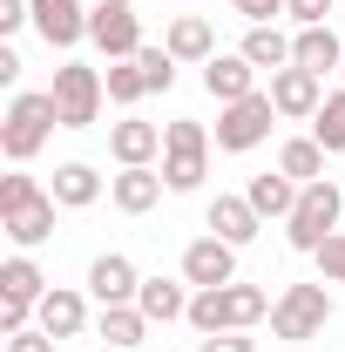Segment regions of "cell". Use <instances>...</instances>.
<instances>
[{
    "label": "cell",
    "instance_id": "obj_24",
    "mask_svg": "<svg viewBox=\"0 0 345 352\" xmlns=\"http://www.w3.org/2000/svg\"><path fill=\"white\" fill-rule=\"evenodd\" d=\"M237 54H244V61H251L258 75H278V68H291V34H285L278 21H271V28H251Z\"/></svg>",
    "mask_w": 345,
    "mask_h": 352
},
{
    "label": "cell",
    "instance_id": "obj_20",
    "mask_svg": "<svg viewBox=\"0 0 345 352\" xmlns=\"http://www.w3.org/2000/svg\"><path fill=\"white\" fill-rule=\"evenodd\" d=\"M258 230H264V217L251 210V197H216V204H210V237H223V244L244 251Z\"/></svg>",
    "mask_w": 345,
    "mask_h": 352
},
{
    "label": "cell",
    "instance_id": "obj_16",
    "mask_svg": "<svg viewBox=\"0 0 345 352\" xmlns=\"http://www.w3.org/2000/svg\"><path fill=\"white\" fill-rule=\"evenodd\" d=\"M203 88H210L216 109L223 102H244V95H258V68L244 54H216V61H203Z\"/></svg>",
    "mask_w": 345,
    "mask_h": 352
},
{
    "label": "cell",
    "instance_id": "obj_41",
    "mask_svg": "<svg viewBox=\"0 0 345 352\" xmlns=\"http://www.w3.org/2000/svg\"><path fill=\"white\" fill-rule=\"evenodd\" d=\"M339 7H345V0H339Z\"/></svg>",
    "mask_w": 345,
    "mask_h": 352
},
{
    "label": "cell",
    "instance_id": "obj_28",
    "mask_svg": "<svg viewBox=\"0 0 345 352\" xmlns=\"http://www.w3.org/2000/svg\"><path fill=\"white\" fill-rule=\"evenodd\" d=\"M311 135L325 142V156H339V149H345V88H339V95H325V109L311 116Z\"/></svg>",
    "mask_w": 345,
    "mask_h": 352
},
{
    "label": "cell",
    "instance_id": "obj_3",
    "mask_svg": "<svg viewBox=\"0 0 345 352\" xmlns=\"http://www.w3.org/2000/svg\"><path fill=\"white\" fill-rule=\"evenodd\" d=\"M210 142L216 135L197 122V116H176L163 122V183H170L176 197H190L203 176H210Z\"/></svg>",
    "mask_w": 345,
    "mask_h": 352
},
{
    "label": "cell",
    "instance_id": "obj_9",
    "mask_svg": "<svg viewBox=\"0 0 345 352\" xmlns=\"http://www.w3.org/2000/svg\"><path fill=\"white\" fill-rule=\"evenodd\" d=\"M271 102H278V116L285 122H311L318 109H325V75H311V68H278L271 75Z\"/></svg>",
    "mask_w": 345,
    "mask_h": 352
},
{
    "label": "cell",
    "instance_id": "obj_36",
    "mask_svg": "<svg viewBox=\"0 0 345 352\" xmlns=\"http://www.w3.org/2000/svg\"><path fill=\"white\" fill-rule=\"evenodd\" d=\"M197 352H258L244 332H210V339H197Z\"/></svg>",
    "mask_w": 345,
    "mask_h": 352
},
{
    "label": "cell",
    "instance_id": "obj_19",
    "mask_svg": "<svg viewBox=\"0 0 345 352\" xmlns=\"http://www.w3.org/2000/svg\"><path fill=\"white\" fill-rule=\"evenodd\" d=\"M47 298V278H41V264L27 258V251H14V258L0 264V305H41Z\"/></svg>",
    "mask_w": 345,
    "mask_h": 352
},
{
    "label": "cell",
    "instance_id": "obj_12",
    "mask_svg": "<svg viewBox=\"0 0 345 352\" xmlns=\"http://www.w3.org/2000/svg\"><path fill=\"white\" fill-rule=\"evenodd\" d=\"M27 14H34V34H41L47 47L88 41V7L82 0H27Z\"/></svg>",
    "mask_w": 345,
    "mask_h": 352
},
{
    "label": "cell",
    "instance_id": "obj_6",
    "mask_svg": "<svg viewBox=\"0 0 345 352\" xmlns=\"http://www.w3.org/2000/svg\"><path fill=\"white\" fill-rule=\"evenodd\" d=\"M325 318H332V292H325V285H285L278 305H271V339L304 346V339L325 332Z\"/></svg>",
    "mask_w": 345,
    "mask_h": 352
},
{
    "label": "cell",
    "instance_id": "obj_30",
    "mask_svg": "<svg viewBox=\"0 0 345 352\" xmlns=\"http://www.w3.org/2000/svg\"><path fill=\"white\" fill-rule=\"evenodd\" d=\"M102 82H109V102H122V109H135V102L149 95V82H142V68H135V61H109V75H102Z\"/></svg>",
    "mask_w": 345,
    "mask_h": 352
},
{
    "label": "cell",
    "instance_id": "obj_38",
    "mask_svg": "<svg viewBox=\"0 0 345 352\" xmlns=\"http://www.w3.org/2000/svg\"><path fill=\"white\" fill-rule=\"evenodd\" d=\"M0 82H7V88L21 82V54H14V47H0Z\"/></svg>",
    "mask_w": 345,
    "mask_h": 352
},
{
    "label": "cell",
    "instance_id": "obj_33",
    "mask_svg": "<svg viewBox=\"0 0 345 352\" xmlns=\"http://www.w3.org/2000/svg\"><path fill=\"white\" fill-rule=\"evenodd\" d=\"M332 7H339V0H285V14H291L298 28H325V21H332Z\"/></svg>",
    "mask_w": 345,
    "mask_h": 352
},
{
    "label": "cell",
    "instance_id": "obj_23",
    "mask_svg": "<svg viewBox=\"0 0 345 352\" xmlns=\"http://www.w3.org/2000/svg\"><path fill=\"white\" fill-rule=\"evenodd\" d=\"M47 197H54L61 210H88V204L102 197V176H95V163H54V183H47Z\"/></svg>",
    "mask_w": 345,
    "mask_h": 352
},
{
    "label": "cell",
    "instance_id": "obj_29",
    "mask_svg": "<svg viewBox=\"0 0 345 352\" xmlns=\"http://www.w3.org/2000/svg\"><path fill=\"white\" fill-rule=\"evenodd\" d=\"M135 68H142L149 95H170V88H176V68H183V61H176L170 47H142V54H135Z\"/></svg>",
    "mask_w": 345,
    "mask_h": 352
},
{
    "label": "cell",
    "instance_id": "obj_39",
    "mask_svg": "<svg viewBox=\"0 0 345 352\" xmlns=\"http://www.w3.org/2000/svg\"><path fill=\"white\" fill-rule=\"evenodd\" d=\"M102 352H122V346H102Z\"/></svg>",
    "mask_w": 345,
    "mask_h": 352
},
{
    "label": "cell",
    "instance_id": "obj_25",
    "mask_svg": "<svg viewBox=\"0 0 345 352\" xmlns=\"http://www.w3.org/2000/svg\"><path fill=\"white\" fill-rule=\"evenodd\" d=\"M135 305L149 311V325H176V318H190V292H183L176 278H142Z\"/></svg>",
    "mask_w": 345,
    "mask_h": 352
},
{
    "label": "cell",
    "instance_id": "obj_37",
    "mask_svg": "<svg viewBox=\"0 0 345 352\" xmlns=\"http://www.w3.org/2000/svg\"><path fill=\"white\" fill-rule=\"evenodd\" d=\"M7 352H54V339H47L41 325H27V332H14V339H7Z\"/></svg>",
    "mask_w": 345,
    "mask_h": 352
},
{
    "label": "cell",
    "instance_id": "obj_27",
    "mask_svg": "<svg viewBox=\"0 0 345 352\" xmlns=\"http://www.w3.org/2000/svg\"><path fill=\"white\" fill-rule=\"evenodd\" d=\"M278 170L291 176V183H318V176H325V142H318V135H291V142L278 149Z\"/></svg>",
    "mask_w": 345,
    "mask_h": 352
},
{
    "label": "cell",
    "instance_id": "obj_1",
    "mask_svg": "<svg viewBox=\"0 0 345 352\" xmlns=\"http://www.w3.org/2000/svg\"><path fill=\"white\" fill-rule=\"evenodd\" d=\"M271 292L264 285H210V292H197L190 298V325L210 339V332H251L258 318H271Z\"/></svg>",
    "mask_w": 345,
    "mask_h": 352
},
{
    "label": "cell",
    "instance_id": "obj_31",
    "mask_svg": "<svg viewBox=\"0 0 345 352\" xmlns=\"http://www.w3.org/2000/svg\"><path fill=\"white\" fill-rule=\"evenodd\" d=\"M34 197H47V190L21 170V163H14V176H0V217H7V210H21V204H34Z\"/></svg>",
    "mask_w": 345,
    "mask_h": 352
},
{
    "label": "cell",
    "instance_id": "obj_40",
    "mask_svg": "<svg viewBox=\"0 0 345 352\" xmlns=\"http://www.w3.org/2000/svg\"><path fill=\"white\" fill-rule=\"evenodd\" d=\"M122 7H135V0H122Z\"/></svg>",
    "mask_w": 345,
    "mask_h": 352
},
{
    "label": "cell",
    "instance_id": "obj_15",
    "mask_svg": "<svg viewBox=\"0 0 345 352\" xmlns=\"http://www.w3.org/2000/svg\"><path fill=\"white\" fill-rule=\"evenodd\" d=\"M163 170H149V163H135V170L109 176V197H115V210H129V217H142V210H156L163 204Z\"/></svg>",
    "mask_w": 345,
    "mask_h": 352
},
{
    "label": "cell",
    "instance_id": "obj_26",
    "mask_svg": "<svg viewBox=\"0 0 345 352\" xmlns=\"http://www.w3.org/2000/svg\"><path fill=\"white\" fill-rule=\"evenodd\" d=\"M95 332H102L109 346L135 352L142 339H149V311H142V305H102V318H95Z\"/></svg>",
    "mask_w": 345,
    "mask_h": 352
},
{
    "label": "cell",
    "instance_id": "obj_18",
    "mask_svg": "<svg viewBox=\"0 0 345 352\" xmlns=\"http://www.w3.org/2000/svg\"><path fill=\"white\" fill-rule=\"evenodd\" d=\"M291 61H298V68H311V75L345 68V41L332 34V21H325V28H298V34H291Z\"/></svg>",
    "mask_w": 345,
    "mask_h": 352
},
{
    "label": "cell",
    "instance_id": "obj_11",
    "mask_svg": "<svg viewBox=\"0 0 345 352\" xmlns=\"http://www.w3.org/2000/svg\"><path fill=\"white\" fill-rule=\"evenodd\" d=\"M183 285H197V292H210V285H237V244H223V237H197V244L183 251Z\"/></svg>",
    "mask_w": 345,
    "mask_h": 352
},
{
    "label": "cell",
    "instance_id": "obj_8",
    "mask_svg": "<svg viewBox=\"0 0 345 352\" xmlns=\"http://www.w3.org/2000/svg\"><path fill=\"white\" fill-rule=\"evenodd\" d=\"M88 41L102 47L109 61H135L142 54V14L135 7H122V0H102V7H88Z\"/></svg>",
    "mask_w": 345,
    "mask_h": 352
},
{
    "label": "cell",
    "instance_id": "obj_2",
    "mask_svg": "<svg viewBox=\"0 0 345 352\" xmlns=\"http://www.w3.org/2000/svg\"><path fill=\"white\" fill-rule=\"evenodd\" d=\"M61 129V109H54V95L47 88H21L14 102H7V122H0V149H7V163H34L41 156V142Z\"/></svg>",
    "mask_w": 345,
    "mask_h": 352
},
{
    "label": "cell",
    "instance_id": "obj_34",
    "mask_svg": "<svg viewBox=\"0 0 345 352\" xmlns=\"http://www.w3.org/2000/svg\"><path fill=\"white\" fill-rule=\"evenodd\" d=\"M230 7H237V14L251 21V28H271V21L285 14V0H230Z\"/></svg>",
    "mask_w": 345,
    "mask_h": 352
},
{
    "label": "cell",
    "instance_id": "obj_17",
    "mask_svg": "<svg viewBox=\"0 0 345 352\" xmlns=\"http://www.w3.org/2000/svg\"><path fill=\"white\" fill-rule=\"evenodd\" d=\"M54 210H61L54 197H34V204H21V210H7V217H0V230L14 237V251H41L47 237H54Z\"/></svg>",
    "mask_w": 345,
    "mask_h": 352
},
{
    "label": "cell",
    "instance_id": "obj_10",
    "mask_svg": "<svg viewBox=\"0 0 345 352\" xmlns=\"http://www.w3.org/2000/svg\"><path fill=\"white\" fill-rule=\"evenodd\" d=\"M135 292H142V271H135V258H122V251H102V258L88 264V298H95V305H135Z\"/></svg>",
    "mask_w": 345,
    "mask_h": 352
},
{
    "label": "cell",
    "instance_id": "obj_5",
    "mask_svg": "<svg viewBox=\"0 0 345 352\" xmlns=\"http://www.w3.org/2000/svg\"><path fill=\"white\" fill-rule=\"evenodd\" d=\"M47 95H54V109H61V129H95V116H102V102H109V82H102V68H88V61H61Z\"/></svg>",
    "mask_w": 345,
    "mask_h": 352
},
{
    "label": "cell",
    "instance_id": "obj_14",
    "mask_svg": "<svg viewBox=\"0 0 345 352\" xmlns=\"http://www.w3.org/2000/svg\"><path fill=\"white\" fill-rule=\"evenodd\" d=\"M109 156H115L122 170L156 163V156H163V129H156V122H142V116H122V122L109 129Z\"/></svg>",
    "mask_w": 345,
    "mask_h": 352
},
{
    "label": "cell",
    "instance_id": "obj_4",
    "mask_svg": "<svg viewBox=\"0 0 345 352\" xmlns=\"http://www.w3.org/2000/svg\"><path fill=\"white\" fill-rule=\"evenodd\" d=\"M339 217H345V190L332 176H318V183L298 190V210L285 217V244H291V251H318V244L339 230Z\"/></svg>",
    "mask_w": 345,
    "mask_h": 352
},
{
    "label": "cell",
    "instance_id": "obj_13",
    "mask_svg": "<svg viewBox=\"0 0 345 352\" xmlns=\"http://www.w3.org/2000/svg\"><path fill=\"white\" fill-rule=\"evenodd\" d=\"M34 325H41L47 339H82V325H88V298L75 292V285H47V298L34 305Z\"/></svg>",
    "mask_w": 345,
    "mask_h": 352
},
{
    "label": "cell",
    "instance_id": "obj_21",
    "mask_svg": "<svg viewBox=\"0 0 345 352\" xmlns=\"http://www.w3.org/2000/svg\"><path fill=\"white\" fill-rule=\"evenodd\" d=\"M163 47H170L176 61H216V28L203 21V14H176Z\"/></svg>",
    "mask_w": 345,
    "mask_h": 352
},
{
    "label": "cell",
    "instance_id": "obj_22",
    "mask_svg": "<svg viewBox=\"0 0 345 352\" xmlns=\"http://www.w3.org/2000/svg\"><path fill=\"white\" fill-rule=\"evenodd\" d=\"M298 190L304 183H291V176L285 170H264V176H251V190H244V197H251V210H258V217H291V210H298Z\"/></svg>",
    "mask_w": 345,
    "mask_h": 352
},
{
    "label": "cell",
    "instance_id": "obj_7",
    "mask_svg": "<svg viewBox=\"0 0 345 352\" xmlns=\"http://www.w3.org/2000/svg\"><path fill=\"white\" fill-rule=\"evenodd\" d=\"M271 122H278V102H271V88H258V95H244V102H223L210 135H216L223 156H244V149H258L264 135H271Z\"/></svg>",
    "mask_w": 345,
    "mask_h": 352
},
{
    "label": "cell",
    "instance_id": "obj_32",
    "mask_svg": "<svg viewBox=\"0 0 345 352\" xmlns=\"http://www.w3.org/2000/svg\"><path fill=\"white\" fill-rule=\"evenodd\" d=\"M311 258H318V278H332V285H345V230H332V237H325V244H318Z\"/></svg>",
    "mask_w": 345,
    "mask_h": 352
},
{
    "label": "cell",
    "instance_id": "obj_35",
    "mask_svg": "<svg viewBox=\"0 0 345 352\" xmlns=\"http://www.w3.org/2000/svg\"><path fill=\"white\" fill-rule=\"evenodd\" d=\"M21 28H34L27 0H0V34H21Z\"/></svg>",
    "mask_w": 345,
    "mask_h": 352
}]
</instances>
